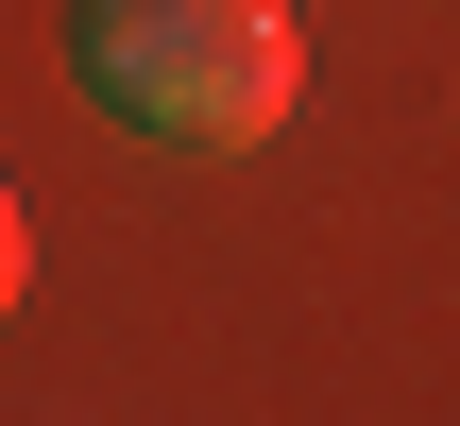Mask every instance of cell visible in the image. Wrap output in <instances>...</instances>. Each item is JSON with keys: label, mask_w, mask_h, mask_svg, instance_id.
Wrapping results in <instances>:
<instances>
[{"label": "cell", "mask_w": 460, "mask_h": 426, "mask_svg": "<svg viewBox=\"0 0 460 426\" xmlns=\"http://www.w3.org/2000/svg\"><path fill=\"white\" fill-rule=\"evenodd\" d=\"M68 85L154 154H256L307 85L290 0H68Z\"/></svg>", "instance_id": "1"}]
</instances>
